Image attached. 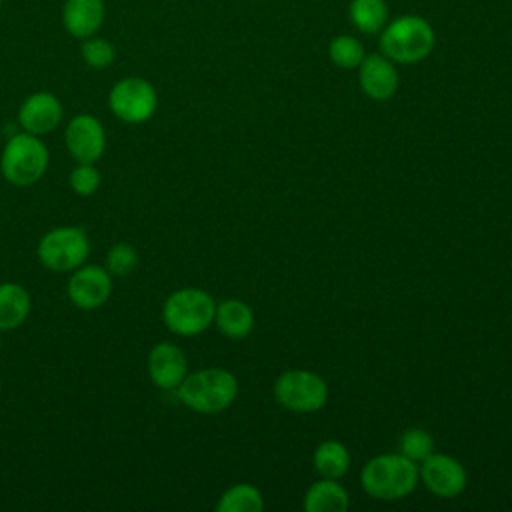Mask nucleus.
Wrapping results in <instances>:
<instances>
[{"instance_id": "11", "label": "nucleus", "mask_w": 512, "mask_h": 512, "mask_svg": "<svg viewBox=\"0 0 512 512\" xmlns=\"http://www.w3.org/2000/svg\"><path fill=\"white\" fill-rule=\"evenodd\" d=\"M418 478L438 498H456L466 488L464 466L448 454H430L418 466Z\"/></svg>"}, {"instance_id": "17", "label": "nucleus", "mask_w": 512, "mask_h": 512, "mask_svg": "<svg viewBox=\"0 0 512 512\" xmlns=\"http://www.w3.org/2000/svg\"><path fill=\"white\" fill-rule=\"evenodd\" d=\"M302 506L306 512H346L350 496L338 480L322 478L306 490Z\"/></svg>"}, {"instance_id": "29", "label": "nucleus", "mask_w": 512, "mask_h": 512, "mask_svg": "<svg viewBox=\"0 0 512 512\" xmlns=\"http://www.w3.org/2000/svg\"><path fill=\"white\" fill-rule=\"evenodd\" d=\"M0 6H2V0H0Z\"/></svg>"}, {"instance_id": "22", "label": "nucleus", "mask_w": 512, "mask_h": 512, "mask_svg": "<svg viewBox=\"0 0 512 512\" xmlns=\"http://www.w3.org/2000/svg\"><path fill=\"white\" fill-rule=\"evenodd\" d=\"M328 56L330 60L338 66V68H346V70H352V68H358L360 62L364 60V48L362 44L354 38V36H346V34H340L336 38L330 40L328 44Z\"/></svg>"}, {"instance_id": "15", "label": "nucleus", "mask_w": 512, "mask_h": 512, "mask_svg": "<svg viewBox=\"0 0 512 512\" xmlns=\"http://www.w3.org/2000/svg\"><path fill=\"white\" fill-rule=\"evenodd\" d=\"M104 20L102 0H66L62 8V24L74 38H88L98 32Z\"/></svg>"}, {"instance_id": "13", "label": "nucleus", "mask_w": 512, "mask_h": 512, "mask_svg": "<svg viewBox=\"0 0 512 512\" xmlns=\"http://www.w3.org/2000/svg\"><path fill=\"white\" fill-rule=\"evenodd\" d=\"M148 376L160 390H176L188 374V360L184 352L172 342H158L148 352Z\"/></svg>"}, {"instance_id": "18", "label": "nucleus", "mask_w": 512, "mask_h": 512, "mask_svg": "<svg viewBox=\"0 0 512 512\" xmlns=\"http://www.w3.org/2000/svg\"><path fill=\"white\" fill-rule=\"evenodd\" d=\"M32 310L30 292L16 282L0 284V332L22 326Z\"/></svg>"}, {"instance_id": "4", "label": "nucleus", "mask_w": 512, "mask_h": 512, "mask_svg": "<svg viewBox=\"0 0 512 512\" xmlns=\"http://www.w3.org/2000/svg\"><path fill=\"white\" fill-rule=\"evenodd\" d=\"M50 152L40 136L30 132H18L8 138L0 154V172L6 182L14 186H32L48 170Z\"/></svg>"}, {"instance_id": "28", "label": "nucleus", "mask_w": 512, "mask_h": 512, "mask_svg": "<svg viewBox=\"0 0 512 512\" xmlns=\"http://www.w3.org/2000/svg\"><path fill=\"white\" fill-rule=\"evenodd\" d=\"M0 390H2V380H0Z\"/></svg>"}, {"instance_id": "7", "label": "nucleus", "mask_w": 512, "mask_h": 512, "mask_svg": "<svg viewBox=\"0 0 512 512\" xmlns=\"http://www.w3.org/2000/svg\"><path fill=\"white\" fill-rule=\"evenodd\" d=\"M276 402L292 412H316L328 400L326 380L310 370H286L274 382Z\"/></svg>"}, {"instance_id": "25", "label": "nucleus", "mask_w": 512, "mask_h": 512, "mask_svg": "<svg viewBox=\"0 0 512 512\" xmlns=\"http://www.w3.org/2000/svg\"><path fill=\"white\" fill-rule=\"evenodd\" d=\"M136 266H138V252L134 246L126 242H118L106 252L104 268L112 276H128Z\"/></svg>"}, {"instance_id": "12", "label": "nucleus", "mask_w": 512, "mask_h": 512, "mask_svg": "<svg viewBox=\"0 0 512 512\" xmlns=\"http://www.w3.org/2000/svg\"><path fill=\"white\" fill-rule=\"evenodd\" d=\"M62 102L52 92H32L18 110V122L24 132L44 136L54 132L62 122Z\"/></svg>"}, {"instance_id": "23", "label": "nucleus", "mask_w": 512, "mask_h": 512, "mask_svg": "<svg viewBox=\"0 0 512 512\" xmlns=\"http://www.w3.org/2000/svg\"><path fill=\"white\" fill-rule=\"evenodd\" d=\"M400 454L420 464L434 452V438L424 428H408L400 436Z\"/></svg>"}, {"instance_id": "19", "label": "nucleus", "mask_w": 512, "mask_h": 512, "mask_svg": "<svg viewBox=\"0 0 512 512\" xmlns=\"http://www.w3.org/2000/svg\"><path fill=\"white\" fill-rule=\"evenodd\" d=\"M314 470L322 478H342L350 468L348 448L338 440H324L312 452Z\"/></svg>"}, {"instance_id": "24", "label": "nucleus", "mask_w": 512, "mask_h": 512, "mask_svg": "<svg viewBox=\"0 0 512 512\" xmlns=\"http://www.w3.org/2000/svg\"><path fill=\"white\" fill-rule=\"evenodd\" d=\"M80 54H82V60L90 66V68H96V70H104L108 68L114 58H116V48L112 42H108L106 38H98L96 34L94 36H88L82 40V46H80Z\"/></svg>"}, {"instance_id": "3", "label": "nucleus", "mask_w": 512, "mask_h": 512, "mask_svg": "<svg viewBox=\"0 0 512 512\" xmlns=\"http://www.w3.org/2000/svg\"><path fill=\"white\" fill-rule=\"evenodd\" d=\"M380 50L398 64H416L434 48V30L422 16H398L380 30Z\"/></svg>"}, {"instance_id": "16", "label": "nucleus", "mask_w": 512, "mask_h": 512, "mask_svg": "<svg viewBox=\"0 0 512 512\" xmlns=\"http://www.w3.org/2000/svg\"><path fill=\"white\" fill-rule=\"evenodd\" d=\"M214 324L226 338L240 340L252 332L254 312L246 302L238 298H228L216 304Z\"/></svg>"}, {"instance_id": "6", "label": "nucleus", "mask_w": 512, "mask_h": 512, "mask_svg": "<svg viewBox=\"0 0 512 512\" xmlns=\"http://www.w3.org/2000/svg\"><path fill=\"white\" fill-rule=\"evenodd\" d=\"M40 264L56 274L80 268L90 254V238L80 226H58L48 230L36 248Z\"/></svg>"}, {"instance_id": "26", "label": "nucleus", "mask_w": 512, "mask_h": 512, "mask_svg": "<svg viewBox=\"0 0 512 512\" xmlns=\"http://www.w3.org/2000/svg\"><path fill=\"white\" fill-rule=\"evenodd\" d=\"M68 184L74 194L92 196L100 186V170L96 168V164L76 162V166L70 170Z\"/></svg>"}, {"instance_id": "5", "label": "nucleus", "mask_w": 512, "mask_h": 512, "mask_svg": "<svg viewBox=\"0 0 512 512\" xmlns=\"http://www.w3.org/2000/svg\"><path fill=\"white\" fill-rule=\"evenodd\" d=\"M214 298L194 286L174 290L162 304L164 326L178 336H198L214 322Z\"/></svg>"}, {"instance_id": "21", "label": "nucleus", "mask_w": 512, "mask_h": 512, "mask_svg": "<svg viewBox=\"0 0 512 512\" xmlns=\"http://www.w3.org/2000/svg\"><path fill=\"white\" fill-rule=\"evenodd\" d=\"M348 16L360 32L376 34L388 22V6L384 0H352Z\"/></svg>"}, {"instance_id": "14", "label": "nucleus", "mask_w": 512, "mask_h": 512, "mask_svg": "<svg viewBox=\"0 0 512 512\" xmlns=\"http://www.w3.org/2000/svg\"><path fill=\"white\" fill-rule=\"evenodd\" d=\"M358 80L364 94L372 100H388L398 90V72L384 54H368L358 66Z\"/></svg>"}, {"instance_id": "9", "label": "nucleus", "mask_w": 512, "mask_h": 512, "mask_svg": "<svg viewBox=\"0 0 512 512\" xmlns=\"http://www.w3.org/2000/svg\"><path fill=\"white\" fill-rule=\"evenodd\" d=\"M64 142L76 162L96 164L106 150V130L92 114H76L68 120Z\"/></svg>"}, {"instance_id": "8", "label": "nucleus", "mask_w": 512, "mask_h": 512, "mask_svg": "<svg viewBox=\"0 0 512 512\" xmlns=\"http://www.w3.org/2000/svg\"><path fill=\"white\" fill-rule=\"evenodd\" d=\"M110 112L126 124L148 122L158 108L156 88L138 76L118 80L108 94Z\"/></svg>"}, {"instance_id": "27", "label": "nucleus", "mask_w": 512, "mask_h": 512, "mask_svg": "<svg viewBox=\"0 0 512 512\" xmlns=\"http://www.w3.org/2000/svg\"><path fill=\"white\" fill-rule=\"evenodd\" d=\"M0 350H2V338H0Z\"/></svg>"}, {"instance_id": "20", "label": "nucleus", "mask_w": 512, "mask_h": 512, "mask_svg": "<svg viewBox=\"0 0 512 512\" xmlns=\"http://www.w3.org/2000/svg\"><path fill=\"white\" fill-rule=\"evenodd\" d=\"M264 508L262 492L248 482H240L222 492L216 502L218 512H260Z\"/></svg>"}, {"instance_id": "1", "label": "nucleus", "mask_w": 512, "mask_h": 512, "mask_svg": "<svg viewBox=\"0 0 512 512\" xmlns=\"http://www.w3.org/2000/svg\"><path fill=\"white\" fill-rule=\"evenodd\" d=\"M176 394L180 402L194 412L218 414L236 400L238 380L226 368H202L186 374Z\"/></svg>"}, {"instance_id": "2", "label": "nucleus", "mask_w": 512, "mask_h": 512, "mask_svg": "<svg viewBox=\"0 0 512 512\" xmlns=\"http://www.w3.org/2000/svg\"><path fill=\"white\" fill-rule=\"evenodd\" d=\"M418 480V464L400 452L370 458L360 474L362 488L376 500H402Z\"/></svg>"}, {"instance_id": "10", "label": "nucleus", "mask_w": 512, "mask_h": 512, "mask_svg": "<svg viewBox=\"0 0 512 512\" xmlns=\"http://www.w3.org/2000/svg\"><path fill=\"white\" fill-rule=\"evenodd\" d=\"M70 302L80 310L104 306L112 294V274L104 266L88 264L72 270L66 286Z\"/></svg>"}]
</instances>
